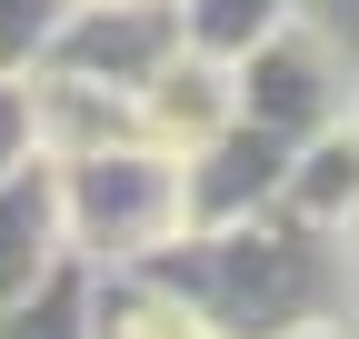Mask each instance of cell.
<instances>
[{
    "label": "cell",
    "mask_w": 359,
    "mask_h": 339,
    "mask_svg": "<svg viewBox=\"0 0 359 339\" xmlns=\"http://www.w3.org/2000/svg\"><path fill=\"white\" fill-rule=\"evenodd\" d=\"M170 11H180V50L240 60V50H259L280 20H299V0H170Z\"/></svg>",
    "instance_id": "obj_10"
},
{
    "label": "cell",
    "mask_w": 359,
    "mask_h": 339,
    "mask_svg": "<svg viewBox=\"0 0 359 339\" xmlns=\"http://www.w3.org/2000/svg\"><path fill=\"white\" fill-rule=\"evenodd\" d=\"M40 160V110H30V70H0V180Z\"/></svg>",
    "instance_id": "obj_13"
},
{
    "label": "cell",
    "mask_w": 359,
    "mask_h": 339,
    "mask_svg": "<svg viewBox=\"0 0 359 339\" xmlns=\"http://www.w3.org/2000/svg\"><path fill=\"white\" fill-rule=\"evenodd\" d=\"M30 110H40V160H90V150L140 140V100L70 70H30Z\"/></svg>",
    "instance_id": "obj_8"
},
{
    "label": "cell",
    "mask_w": 359,
    "mask_h": 339,
    "mask_svg": "<svg viewBox=\"0 0 359 339\" xmlns=\"http://www.w3.org/2000/svg\"><path fill=\"white\" fill-rule=\"evenodd\" d=\"M140 279L160 300H180V319L210 329V339H280V329H320V319H349V249L330 230L290 220H240V230H180L170 249H150Z\"/></svg>",
    "instance_id": "obj_1"
},
{
    "label": "cell",
    "mask_w": 359,
    "mask_h": 339,
    "mask_svg": "<svg viewBox=\"0 0 359 339\" xmlns=\"http://www.w3.org/2000/svg\"><path fill=\"white\" fill-rule=\"evenodd\" d=\"M280 339H349V329H339V319H320V329H280Z\"/></svg>",
    "instance_id": "obj_14"
},
{
    "label": "cell",
    "mask_w": 359,
    "mask_h": 339,
    "mask_svg": "<svg viewBox=\"0 0 359 339\" xmlns=\"http://www.w3.org/2000/svg\"><path fill=\"white\" fill-rule=\"evenodd\" d=\"M60 170V230L80 270H140L150 249L180 240V160L150 140L90 150V160H50Z\"/></svg>",
    "instance_id": "obj_2"
},
{
    "label": "cell",
    "mask_w": 359,
    "mask_h": 339,
    "mask_svg": "<svg viewBox=\"0 0 359 339\" xmlns=\"http://www.w3.org/2000/svg\"><path fill=\"white\" fill-rule=\"evenodd\" d=\"M80 11H90V0H80Z\"/></svg>",
    "instance_id": "obj_16"
},
{
    "label": "cell",
    "mask_w": 359,
    "mask_h": 339,
    "mask_svg": "<svg viewBox=\"0 0 359 339\" xmlns=\"http://www.w3.org/2000/svg\"><path fill=\"white\" fill-rule=\"evenodd\" d=\"M170 50H180V11L170 0H90V11H70V30L50 40L40 70H70V80H100V90L140 100V80Z\"/></svg>",
    "instance_id": "obj_5"
},
{
    "label": "cell",
    "mask_w": 359,
    "mask_h": 339,
    "mask_svg": "<svg viewBox=\"0 0 359 339\" xmlns=\"http://www.w3.org/2000/svg\"><path fill=\"white\" fill-rule=\"evenodd\" d=\"M80 0H0V70H40Z\"/></svg>",
    "instance_id": "obj_12"
},
{
    "label": "cell",
    "mask_w": 359,
    "mask_h": 339,
    "mask_svg": "<svg viewBox=\"0 0 359 339\" xmlns=\"http://www.w3.org/2000/svg\"><path fill=\"white\" fill-rule=\"evenodd\" d=\"M280 209H290V220H309V230H330V240L359 230V120H339V130H320V140L290 150Z\"/></svg>",
    "instance_id": "obj_9"
},
{
    "label": "cell",
    "mask_w": 359,
    "mask_h": 339,
    "mask_svg": "<svg viewBox=\"0 0 359 339\" xmlns=\"http://www.w3.org/2000/svg\"><path fill=\"white\" fill-rule=\"evenodd\" d=\"M70 270V230H60V170L30 160L0 180V310H20L40 279Z\"/></svg>",
    "instance_id": "obj_6"
},
{
    "label": "cell",
    "mask_w": 359,
    "mask_h": 339,
    "mask_svg": "<svg viewBox=\"0 0 359 339\" xmlns=\"http://www.w3.org/2000/svg\"><path fill=\"white\" fill-rule=\"evenodd\" d=\"M280 180H290V150L230 120L219 140H200L180 160V230H240V220H269L280 209Z\"/></svg>",
    "instance_id": "obj_4"
},
{
    "label": "cell",
    "mask_w": 359,
    "mask_h": 339,
    "mask_svg": "<svg viewBox=\"0 0 359 339\" xmlns=\"http://www.w3.org/2000/svg\"><path fill=\"white\" fill-rule=\"evenodd\" d=\"M180 339H210V329H180Z\"/></svg>",
    "instance_id": "obj_15"
},
{
    "label": "cell",
    "mask_w": 359,
    "mask_h": 339,
    "mask_svg": "<svg viewBox=\"0 0 359 339\" xmlns=\"http://www.w3.org/2000/svg\"><path fill=\"white\" fill-rule=\"evenodd\" d=\"M230 110L250 130H269L280 150H299V140L339 130V120H359V70L320 20H280L259 50L230 60Z\"/></svg>",
    "instance_id": "obj_3"
},
{
    "label": "cell",
    "mask_w": 359,
    "mask_h": 339,
    "mask_svg": "<svg viewBox=\"0 0 359 339\" xmlns=\"http://www.w3.org/2000/svg\"><path fill=\"white\" fill-rule=\"evenodd\" d=\"M0 339H90V270L70 260L60 279H40L20 310H0Z\"/></svg>",
    "instance_id": "obj_11"
},
{
    "label": "cell",
    "mask_w": 359,
    "mask_h": 339,
    "mask_svg": "<svg viewBox=\"0 0 359 339\" xmlns=\"http://www.w3.org/2000/svg\"><path fill=\"white\" fill-rule=\"evenodd\" d=\"M230 60H200V50H170L150 80H140V140L170 150V160H190L200 140L230 130Z\"/></svg>",
    "instance_id": "obj_7"
}]
</instances>
